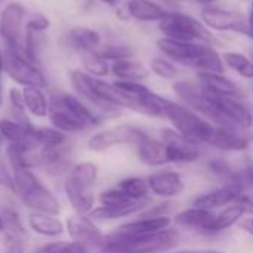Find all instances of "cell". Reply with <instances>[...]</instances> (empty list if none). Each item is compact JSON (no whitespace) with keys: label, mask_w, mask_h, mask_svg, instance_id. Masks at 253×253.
<instances>
[{"label":"cell","mask_w":253,"mask_h":253,"mask_svg":"<svg viewBox=\"0 0 253 253\" xmlns=\"http://www.w3.org/2000/svg\"><path fill=\"white\" fill-rule=\"evenodd\" d=\"M157 47L166 58H169V61L196 68L197 73H224L225 65L222 56L212 44L160 37L157 40Z\"/></svg>","instance_id":"1"},{"label":"cell","mask_w":253,"mask_h":253,"mask_svg":"<svg viewBox=\"0 0 253 253\" xmlns=\"http://www.w3.org/2000/svg\"><path fill=\"white\" fill-rule=\"evenodd\" d=\"M12 176L15 184V193L21 197L25 208L37 213H47L58 216L61 205L55 194L40 182V179L31 172V169L12 168Z\"/></svg>","instance_id":"2"},{"label":"cell","mask_w":253,"mask_h":253,"mask_svg":"<svg viewBox=\"0 0 253 253\" xmlns=\"http://www.w3.org/2000/svg\"><path fill=\"white\" fill-rule=\"evenodd\" d=\"M178 242V233L170 230L136 237H117L108 234L104 236L99 253H163L173 249Z\"/></svg>","instance_id":"3"},{"label":"cell","mask_w":253,"mask_h":253,"mask_svg":"<svg viewBox=\"0 0 253 253\" xmlns=\"http://www.w3.org/2000/svg\"><path fill=\"white\" fill-rule=\"evenodd\" d=\"M159 30L163 37L179 42H199L206 44L216 42L212 31L202 21L176 10H168L166 16L159 21Z\"/></svg>","instance_id":"4"},{"label":"cell","mask_w":253,"mask_h":253,"mask_svg":"<svg viewBox=\"0 0 253 253\" xmlns=\"http://www.w3.org/2000/svg\"><path fill=\"white\" fill-rule=\"evenodd\" d=\"M166 119L170 120L173 125L175 130L185 136L187 139L196 142V144H208L211 142L213 132H215V125H212L209 120L188 108L187 105H179L176 102L169 104L166 110Z\"/></svg>","instance_id":"5"},{"label":"cell","mask_w":253,"mask_h":253,"mask_svg":"<svg viewBox=\"0 0 253 253\" xmlns=\"http://www.w3.org/2000/svg\"><path fill=\"white\" fill-rule=\"evenodd\" d=\"M4 73L9 76L10 80H13L16 84L22 87H28V86L44 87L46 86L44 74L31 59L25 56L24 50H13V49L6 47Z\"/></svg>","instance_id":"6"},{"label":"cell","mask_w":253,"mask_h":253,"mask_svg":"<svg viewBox=\"0 0 253 253\" xmlns=\"http://www.w3.org/2000/svg\"><path fill=\"white\" fill-rule=\"evenodd\" d=\"M148 135L132 125H119L111 129H105L93 133L87 139V148L90 151H105L114 145H138Z\"/></svg>","instance_id":"7"},{"label":"cell","mask_w":253,"mask_h":253,"mask_svg":"<svg viewBox=\"0 0 253 253\" xmlns=\"http://www.w3.org/2000/svg\"><path fill=\"white\" fill-rule=\"evenodd\" d=\"M200 21L212 31H219V33L233 31L246 36V30H248L246 16L233 9L219 7L216 4H208L200 12Z\"/></svg>","instance_id":"8"},{"label":"cell","mask_w":253,"mask_h":253,"mask_svg":"<svg viewBox=\"0 0 253 253\" xmlns=\"http://www.w3.org/2000/svg\"><path fill=\"white\" fill-rule=\"evenodd\" d=\"M25 16V7L19 1H9L0 10V39L7 49L24 50L21 42L22 22Z\"/></svg>","instance_id":"9"},{"label":"cell","mask_w":253,"mask_h":253,"mask_svg":"<svg viewBox=\"0 0 253 253\" xmlns=\"http://www.w3.org/2000/svg\"><path fill=\"white\" fill-rule=\"evenodd\" d=\"M162 142L165 145L168 163H193L200 157L199 144L187 139L176 130L163 129Z\"/></svg>","instance_id":"10"},{"label":"cell","mask_w":253,"mask_h":253,"mask_svg":"<svg viewBox=\"0 0 253 253\" xmlns=\"http://www.w3.org/2000/svg\"><path fill=\"white\" fill-rule=\"evenodd\" d=\"M65 231L68 233L71 242L86 248L87 251L99 249L104 236L99 231V228L93 224V219H90L87 215H73L68 216L65 221Z\"/></svg>","instance_id":"11"},{"label":"cell","mask_w":253,"mask_h":253,"mask_svg":"<svg viewBox=\"0 0 253 253\" xmlns=\"http://www.w3.org/2000/svg\"><path fill=\"white\" fill-rule=\"evenodd\" d=\"M47 119L52 125V127L64 132V133H77L82 132L84 129H87V126L77 119L58 98V95L52 96L50 99V107H49V114Z\"/></svg>","instance_id":"12"},{"label":"cell","mask_w":253,"mask_h":253,"mask_svg":"<svg viewBox=\"0 0 253 253\" xmlns=\"http://www.w3.org/2000/svg\"><path fill=\"white\" fill-rule=\"evenodd\" d=\"M215 219H216V215H213L211 211L193 206L191 209L179 212L175 216V224L190 231L211 234V233H215Z\"/></svg>","instance_id":"13"},{"label":"cell","mask_w":253,"mask_h":253,"mask_svg":"<svg viewBox=\"0 0 253 253\" xmlns=\"http://www.w3.org/2000/svg\"><path fill=\"white\" fill-rule=\"evenodd\" d=\"M169 225H170V218H168V216H151V218H144V219H138V221L123 224L110 234L117 236V237L148 236V234H156V233L165 231L169 228Z\"/></svg>","instance_id":"14"},{"label":"cell","mask_w":253,"mask_h":253,"mask_svg":"<svg viewBox=\"0 0 253 253\" xmlns=\"http://www.w3.org/2000/svg\"><path fill=\"white\" fill-rule=\"evenodd\" d=\"M199 83L209 92L221 96H230V98H237L240 99L243 96L242 89L228 77L224 76V73H209V71H202L197 73Z\"/></svg>","instance_id":"15"},{"label":"cell","mask_w":253,"mask_h":253,"mask_svg":"<svg viewBox=\"0 0 253 253\" xmlns=\"http://www.w3.org/2000/svg\"><path fill=\"white\" fill-rule=\"evenodd\" d=\"M243 196V193L230 185L225 184L221 188H216L213 191H209L206 194H202L200 197H197L193 203L194 208H200V209H206V211H212L216 208H222V206H228L233 205L236 202H239V199Z\"/></svg>","instance_id":"16"},{"label":"cell","mask_w":253,"mask_h":253,"mask_svg":"<svg viewBox=\"0 0 253 253\" xmlns=\"http://www.w3.org/2000/svg\"><path fill=\"white\" fill-rule=\"evenodd\" d=\"M251 136L240 129H227V127H215L213 136L209 145L224 150V151H243L249 147Z\"/></svg>","instance_id":"17"},{"label":"cell","mask_w":253,"mask_h":253,"mask_svg":"<svg viewBox=\"0 0 253 253\" xmlns=\"http://www.w3.org/2000/svg\"><path fill=\"white\" fill-rule=\"evenodd\" d=\"M150 191L159 197H175L184 191V181L175 172H156L147 178Z\"/></svg>","instance_id":"18"},{"label":"cell","mask_w":253,"mask_h":253,"mask_svg":"<svg viewBox=\"0 0 253 253\" xmlns=\"http://www.w3.org/2000/svg\"><path fill=\"white\" fill-rule=\"evenodd\" d=\"M70 83L73 89L80 95L82 99H84L86 102L98 108L101 113H105V108L95 89V77L84 73L83 70H73L70 71Z\"/></svg>","instance_id":"19"},{"label":"cell","mask_w":253,"mask_h":253,"mask_svg":"<svg viewBox=\"0 0 253 253\" xmlns=\"http://www.w3.org/2000/svg\"><path fill=\"white\" fill-rule=\"evenodd\" d=\"M126 12L129 18L141 22H159L168 13L163 6L151 0H127Z\"/></svg>","instance_id":"20"},{"label":"cell","mask_w":253,"mask_h":253,"mask_svg":"<svg viewBox=\"0 0 253 253\" xmlns=\"http://www.w3.org/2000/svg\"><path fill=\"white\" fill-rule=\"evenodd\" d=\"M28 228L42 237H59L65 231V224L55 215L31 212L27 218Z\"/></svg>","instance_id":"21"},{"label":"cell","mask_w":253,"mask_h":253,"mask_svg":"<svg viewBox=\"0 0 253 253\" xmlns=\"http://www.w3.org/2000/svg\"><path fill=\"white\" fill-rule=\"evenodd\" d=\"M111 73L122 82H142L150 76V68L133 58H126L111 62Z\"/></svg>","instance_id":"22"},{"label":"cell","mask_w":253,"mask_h":253,"mask_svg":"<svg viewBox=\"0 0 253 253\" xmlns=\"http://www.w3.org/2000/svg\"><path fill=\"white\" fill-rule=\"evenodd\" d=\"M96 179H98V166L92 162H80L70 169L65 182L71 184L76 188L90 191Z\"/></svg>","instance_id":"23"},{"label":"cell","mask_w":253,"mask_h":253,"mask_svg":"<svg viewBox=\"0 0 253 253\" xmlns=\"http://www.w3.org/2000/svg\"><path fill=\"white\" fill-rule=\"evenodd\" d=\"M68 40L80 52H90L98 50L101 47L102 39L99 31L89 28V27H73L68 33Z\"/></svg>","instance_id":"24"},{"label":"cell","mask_w":253,"mask_h":253,"mask_svg":"<svg viewBox=\"0 0 253 253\" xmlns=\"http://www.w3.org/2000/svg\"><path fill=\"white\" fill-rule=\"evenodd\" d=\"M22 96H24V104H25L27 113H30L31 116L39 117V119L47 117L50 101L47 99L46 93L43 92V87H36V86L22 87Z\"/></svg>","instance_id":"25"},{"label":"cell","mask_w":253,"mask_h":253,"mask_svg":"<svg viewBox=\"0 0 253 253\" xmlns=\"http://www.w3.org/2000/svg\"><path fill=\"white\" fill-rule=\"evenodd\" d=\"M136 153H138L139 160L148 166H159V165L168 163L165 145L162 139L159 141L151 136H147L136 145Z\"/></svg>","instance_id":"26"},{"label":"cell","mask_w":253,"mask_h":253,"mask_svg":"<svg viewBox=\"0 0 253 253\" xmlns=\"http://www.w3.org/2000/svg\"><path fill=\"white\" fill-rule=\"evenodd\" d=\"M58 98L87 127H93V126H98L101 123V119L98 117V114H95L80 98H77L74 95H70V93H64V92L58 93Z\"/></svg>","instance_id":"27"},{"label":"cell","mask_w":253,"mask_h":253,"mask_svg":"<svg viewBox=\"0 0 253 253\" xmlns=\"http://www.w3.org/2000/svg\"><path fill=\"white\" fill-rule=\"evenodd\" d=\"M147 208V200L145 202H135L126 206H117V208H108V206H98L93 208V211L89 213L90 219L96 221H111V219H119L125 216H130L139 211Z\"/></svg>","instance_id":"28"},{"label":"cell","mask_w":253,"mask_h":253,"mask_svg":"<svg viewBox=\"0 0 253 253\" xmlns=\"http://www.w3.org/2000/svg\"><path fill=\"white\" fill-rule=\"evenodd\" d=\"M64 193H65V197H67L68 203L71 205V208L74 209L76 213L89 215L93 211L95 196L92 194V191L80 190V188H76L71 184L65 182L64 184Z\"/></svg>","instance_id":"29"},{"label":"cell","mask_w":253,"mask_h":253,"mask_svg":"<svg viewBox=\"0 0 253 253\" xmlns=\"http://www.w3.org/2000/svg\"><path fill=\"white\" fill-rule=\"evenodd\" d=\"M80 62H82L83 71L90 74L92 77L102 79L111 73V64L105 58H102L98 50L80 52Z\"/></svg>","instance_id":"30"},{"label":"cell","mask_w":253,"mask_h":253,"mask_svg":"<svg viewBox=\"0 0 253 253\" xmlns=\"http://www.w3.org/2000/svg\"><path fill=\"white\" fill-rule=\"evenodd\" d=\"M221 56L225 67H228L243 79L253 80V61L249 56H246L242 52H233V50L224 52Z\"/></svg>","instance_id":"31"},{"label":"cell","mask_w":253,"mask_h":253,"mask_svg":"<svg viewBox=\"0 0 253 253\" xmlns=\"http://www.w3.org/2000/svg\"><path fill=\"white\" fill-rule=\"evenodd\" d=\"M36 138L40 148H59L68 145V135L52 126L36 127Z\"/></svg>","instance_id":"32"},{"label":"cell","mask_w":253,"mask_h":253,"mask_svg":"<svg viewBox=\"0 0 253 253\" xmlns=\"http://www.w3.org/2000/svg\"><path fill=\"white\" fill-rule=\"evenodd\" d=\"M125 194H127L130 199L136 200V202H144L147 200V196L150 193V187L147 179L139 178V176H129L125 178L119 182L117 185Z\"/></svg>","instance_id":"33"},{"label":"cell","mask_w":253,"mask_h":253,"mask_svg":"<svg viewBox=\"0 0 253 253\" xmlns=\"http://www.w3.org/2000/svg\"><path fill=\"white\" fill-rule=\"evenodd\" d=\"M98 202L101 206H108V208H117V206H126L130 203H135L136 200L130 199L127 194H125L119 187L116 188H110L105 190L102 193H99L98 196ZM145 202V200H144Z\"/></svg>","instance_id":"34"},{"label":"cell","mask_w":253,"mask_h":253,"mask_svg":"<svg viewBox=\"0 0 253 253\" xmlns=\"http://www.w3.org/2000/svg\"><path fill=\"white\" fill-rule=\"evenodd\" d=\"M148 68L151 73H154L156 76H159L165 80H175L179 74V70L175 65V62L165 59V58H153L150 61Z\"/></svg>","instance_id":"35"},{"label":"cell","mask_w":253,"mask_h":253,"mask_svg":"<svg viewBox=\"0 0 253 253\" xmlns=\"http://www.w3.org/2000/svg\"><path fill=\"white\" fill-rule=\"evenodd\" d=\"M225 184L239 188L243 194L245 191H253V166H246L240 170L233 172L231 178Z\"/></svg>","instance_id":"36"},{"label":"cell","mask_w":253,"mask_h":253,"mask_svg":"<svg viewBox=\"0 0 253 253\" xmlns=\"http://www.w3.org/2000/svg\"><path fill=\"white\" fill-rule=\"evenodd\" d=\"M1 215H3V221H4V228L9 231V237L21 239L25 236V230L21 224V219H19L16 211L9 209V208H3Z\"/></svg>","instance_id":"37"},{"label":"cell","mask_w":253,"mask_h":253,"mask_svg":"<svg viewBox=\"0 0 253 253\" xmlns=\"http://www.w3.org/2000/svg\"><path fill=\"white\" fill-rule=\"evenodd\" d=\"M86 248L74 243V242H53L40 246L36 253H87Z\"/></svg>","instance_id":"38"},{"label":"cell","mask_w":253,"mask_h":253,"mask_svg":"<svg viewBox=\"0 0 253 253\" xmlns=\"http://www.w3.org/2000/svg\"><path fill=\"white\" fill-rule=\"evenodd\" d=\"M98 52L108 62L110 61L114 62V61H120V59H126V58H132L133 56L132 47L126 46V44H108V46L99 47Z\"/></svg>","instance_id":"39"},{"label":"cell","mask_w":253,"mask_h":253,"mask_svg":"<svg viewBox=\"0 0 253 253\" xmlns=\"http://www.w3.org/2000/svg\"><path fill=\"white\" fill-rule=\"evenodd\" d=\"M49 27H50V19L43 13H33L25 22V30L34 34H42L46 30H49Z\"/></svg>","instance_id":"40"},{"label":"cell","mask_w":253,"mask_h":253,"mask_svg":"<svg viewBox=\"0 0 253 253\" xmlns=\"http://www.w3.org/2000/svg\"><path fill=\"white\" fill-rule=\"evenodd\" d=\"M6 253H24V249L21 246V240L15 237H7L6 242Z\"/></svg>","instance_id":"41"},{"label":"cell","mask_w":253,"mask_h":253,"mask_svg":"<svg viewBox=\"0 0 253 253\" xmlns=\"http://www.w3.org/2000/svg\"><path fill=\"white\" fill-rule=\"evenodd\" d=\"M248 19V30H246V36L251 37L253 40V0L251 1V9H249V15L246 16Z\"/></svg>","instance_id":"42"},{"label":"cell","mask_w":253,"mask_h":253,"mask_svg":"<svg viewBox=\"0 0 253 253\" xmlns=\"http://www.w3.org/2000/svg\"><path fill=\"white\" fill-rule=\"evenodd\" d=\"M240 228H242L243 231H246L248 234L253 236V216L242 219V221H240Z\"/></svg>","instance_id":"43"},{"label":"cell","mask_w":253,"mask_h":253,"mask_svg":"<svg viewBox=\"0 0 253 253\" xmlns=\"http://www.w3.org/2000/svg\"><path fill=\"white\" fill-rule=\"evenodd\" d=\"M3 73H4V50L0 47V79Z\"/></svg>","instance_id":"44"},{"label":"cell","mask_w":253,"mask_h":253,"mask_svg":"<svg viewBox=\"0 0 253 253\" xmlns=\"http://www.w3.org/2000/svg\"><path fill=\"white\" fill-rule=\"evenodd\" d=\"M178 253H224V252H219V251H211V249H206V251H185V252H178Z\"/></svg>","instance_id":"45"},{"label":"cell","mask_w":253,"mask_h":253,"mask_svg":"<svg viewBox=\"0 0 253 253\" xmlns=\"http://www.w3.org/2000/svg\"><path fill=\"white\" fill-rule=\"evenodd\" d=\"M99 1H102L107 6H117L122 0H99Z\"/></svg>","instance_id":"46"},{"label":"cell","mask_w":253,"mask_h":253,"mask_svg":"<svg viewBox=\"0 0 253 253\" xmlns=\"http://www.w3.org/2000/svg\"><path fill=\"white\" fill-rule=\"evenodd\" d=\"M191 1H197V3H203V4H215L216 1H219V0H191Z\"/></svg>","instance_id":"47"},{"label":"cell","mask_w":253,"mask_h":253,"mask_svg":"<svg viewBox=\"0 0 253 253\" xmlns=\"http://www.w3.org/2000/svg\"><path fill=\"white\" fill-rule=\"evenodd\" d=\"M3 102H4V93H3V84L0 82V108L3 107Z\"/></svg>","instance_id":"48"},{"label":"cell","mask_w":253,"mask_h":253,"mask_svg":"<svg viewBox=\"0 0 253 253\" xmlns=\"http://www.w3.org/2000/svg\"><path fill=\"white\" fill-rule=\"evenodd\" d=\"M6 228H4V221H3V215H1V212H0V233H3Z\"/></svg>","instance_id":"49"},{"label":"cell","mask_w":253,"mask_h":253,"mask_svg":"<svg viewBox=\"0 0 253 253\" xmlns=\"http://www.w3.org/2000/svg\"><path fill=\"white\" fill-rule=\"evenodd\" d=\"M1 141H3V136H1V133H0V145H1Z\"/></svg>","instance_id":"50"},{"label":"cell","mask_w":253,"mask_h":253,"mask_svg":"<svg viewBox=\"0 0 253 253\" xmlns=\"http://www.w3.org/2000/svg\"><path fill=\"white\" fill-rule=\"evenodd\" d=\"M239 1H252V0H239Z\"/></svg>","instance_id":"51"},{"label":"cell","mask_w":253,"mask_h":253,"mask_svg":"<svg viewBox=\"0 0 253 253\" xmlns=\"http://www.w3.org/2000/svg\"><path fill=\"white\" fill-rule=\"evenodd\" d=\"M87 253H92V252H87Z\"/></svg>","instance_id":"52"}]
</instances>
